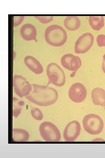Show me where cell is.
<instances>
[{
  "instance_id": "cell-20",
  "label": "cell",
  "mask_w": 105,
  "mask_h": 158,
  "mask_svg": "<svg viewBox=\"0 0 105 158\" xmlns=\"http://www.w3.org/2000/svg\"><path fill=\"white\" fill-rule=\"evenodd\" d=\"M97 42L99 47H105V35L103 34L98 35L97 38Z\"/></svg>"
},
{
  "instance_id": "cell-18",
  "label": "cell",
  "mask_w": 105,
  "mask_h": 158,
  "mask_svg": "<svg viewBox=\"0 0 105 158\" xmlns=\"http://www.w3.org/2000/svg\"><path fill=\"white\" fill-rule=\"evenodd\" d=\"M32 117L35 119L38 120H42L43 115L41 111L37 108H33L31 111Z\"/></svg>"
},
{
  "instance_id": "cell-1",
  "label": "cell",
  "mask_w": 105,
  "mask_h": 158,
  "mask_svg": "<svg viewBox=\"0 0 105 158\" xmlns=\"http://www.w3.org/2000/svg\"><path fill=\"white\" fill-rule=\"evenodd\" d=\"M33 89L25 98L30 102L39 106H47L54 104L58 97L56 90L45 85L32 84Z\"/></svg>"
},
{
  "instance_id": "cell-21",
  "label": "cell",
  "mask_w": 105,
  "mask_h": 158,
  "mask_svg": "<svg viewBox=\"0 0 105 158\" xmlns=\"http://www.w3.org/2000/svg\"><path fill=\"white\" fill-rule=\"evenodd\" d=\"M24 16H14L13 18V26L15 27L19 25L24 19Z\"/></svg>"
},
{
  "instance_id": "cell-11",
  "label": "cell",
  "mask_w": 105,
  "mask_h": 158,
  "mask_svg": "<svg viewBox=\"0 0 105 158\" xmlns=\"http://www.w3.org/2000/svg\"><path fill=\"white\" fill-rule=\"evenodd\" d=\"M20 33L22 37L25 40H34L37 41L36 29L31 24L27 23L22 26L20 29Z\"/></svg>"
},
{
  "instance_id": "cell-14",
  "label": "cell",
  "mask_w": 105,
  "mask_h": 158,
  "mask_svg": "<svg viewBox=\"0 0 105 158\" xmlns=\"http://www.w3.org/2000/svg\"><path fill=\"white\" fill-rule=\"evenodd\" d=\"M64 24L67 29L71 31H74L79 28L81 22L78 17L69 16H67L64 19Z\"/></svg>"
},
{
  "instance_id": "cell-6",
  "label": "cell",
  "mask_w": 105,
  "mask_h": 158,
  "mask_svg": "<svg viewBox=\"0 0 105 158\" xmlns=\"http://www.w3.org/2000/svg\"><path fill=\"white\" fill-rule=\"evenodd\" d=\"M13 86L15 94L21 98L28 95L32 90V87L26 78L20 75H15Z\"/></svg>"
},
{
  "instance_id": "cell-8",
  "label": "cell",
  "mask_w": 105,
  "mask_h": 158,
  "mask_svg": "<svg viewBox=\"0 0 105 158\" xmlns=\"http://www.w3.org/2000/svg\"><path fill=\"white\" fill-rule=\"evenodd\" d=\"M87 95V90L85 86L82 84L78 82L72 85L68 91L69 98L76 103L83 102L86 98Z\"/></svg>"
},
{
  "instance_id": "cell-2",
  "label": "cell",
  "mask_w": 105,
  "mask_h": 158,
  "mask_svg": "<svg viewBox=\"0 0 105 158\" xmlns=\"http://www.w3.org/2000/svg\"><path fill=\"white\" fill-rule=\"evenodd\" d=\"M46 42L55 47H60L66 42L67 35L66 31L61 26L54 24L48 26L45 32Z\"/></svg>"
},
{
  "instance_id": "cell-9",
  "label": "cell",
  "mask_w": 105,
  "mask_h": 158,
  "mask_svg": "<svg viewBox=\"0 0 105 158\" xmlns=\"http://www.w3.org/2000/svg\"><path fill=\"white\" fill-rule=\"evenodd\" d=\"M61 63L64 67L75 73L81 65V61L78 56L69 53L62 57Z\"/></svg>"
},
{
  "instance_id": "cell-10",
  "label": "cell",
  "mask_w": 105,
  "mask_h": 158,
  "mask_svg": "<svg viewBox=\"0 0 105 158\" xmlns=\"http://www.w3.org/2000/svg\"><path fill=\"white\" fill-rule=\"evenodd\" d=\"M81 126L79 122L73 121L66 126L63 133V137L65 141H74L80 135Z\"/></svg>"
},
{
  "instance_id": "cell-5",
  "label": "cell",
  "mask_w": 105,
  "mask_h": 158,
  "mask_svg": "<svg viewBox=\"0 0 105 158\" xmlns=\"http://www.w3.org/2000/svg\"><path fill=\"white\" fill-rule=\"evenodd\" d=\"M39 132L42 138L46 141H59L61 138L57 128L52 123L45 121L39 126Z\"/></svg>"
},
{
  "instance_id": "cell-13",
  "label": "cell",
  "mask_w": 105,
  "mask_h": 158,
  "mask_svg": "<svg viewBox=\"0 0 105 158\" xmlns=\"http://www.w3.org/2000/svg\"><path fill=\"white\" fill-rule=\"evenodd\" d=\"M91 97L93 104L105 107V91L103 89L97 87L91 92Z\"/></svg>"
},
{
  "instance_id": "cell-19",
  "label": "cell",
  "mask_w": 105,
  "mask_h": 158,
  "mask_svg": "<svg viewBox=\"0 0 105 158\" xmlns=\"http://www.w3.org/2000/svg\"><path fill=\"white\" fill-rule=\"evenodd\" d=\"M34 17L43 24L48 23L53 19L52 16H35Z\"/></svg>"
},
{
  "instance_id": "cell-22",
  "label": "cell",
  "mask_w": 105,
  "mask_h": 158,
  "mask_svg": "<svg viewBox=\"0 0 105 158\" xmlns=\"http://www.w3.org/2000/svg\"><path fill=\"white\" fill-rule=\"evenodd\" d=\"M102 67L103 71L105 73V54L103 56Z\"/></svg>"
},
{
  "instance_id": "cell-17",
  "label": "cell",
  "mask_w": 105,
  "mask_h": 158,
  "mask_svg": "<svg viewBox=\"0 0 105 158\" xmlns=\"http://www.w3.org/2000/svg\"><path fill=\"white\" fill-rule=\"evenodd\" d=\"M24 102L19 100L15 97H13V116L17 118L20 113L22 106L24 105Z\"/></svg>"
},
{
  "instance_id": "cell-15",
  "label": "cell",
  "mask_w": 105,
  "mask_h": 158,
  "mask_svg": "<svg viewBox=\"0 0 105 158\" xmlns=\"http://www.w3.org/2000/svg\"><path fill=\"white\" fill-rule=\"evenodd\" d=\"M29 138L28 133L26 130L18 128L13 130V139L16 141H27Z\"/></svg>"
},
{
  "instance_id": "cell-16",
  "label": "cell",
  "mask_w": 105,
  "mask_h": 158,
  "mask_svg": "<svg viewBox=\"0 0 105 158\" xmlns=\"http://www.w3.org/2000/svg\"><path fill=\"white\" fill-rule=\"evenodd\" d=\"M89 22L91 27L94 30H100L104 25L103 16H90Z\"/></svg>"
},
{
  "instance_id": "cell-12",
  "label": "cell",
  "mask_w": 105,
  "mask_h": 158,
  "mask_svg": "<svg viewBox=\"0 0 105 158\" xmlns=\"http://www.w3.org/2000/svg\"><path fill=\"white\" fill-rule=\"evenodd\" d=\"M25 65L32 72L36 74L41 73L43 71V67L40 63L34 57L27 56L24 59Z\"/></svg>"
},
{
  "instance_id": "cell-3",
  "label": "cell",
  "mask_w": 105,
  "mask_h": 158,
  "mask_svg": "<svg viewBox=\"0 0 105 158\" xmlns=\"http://www.w3.org/2000/svg\"><path fill=\"white\" fill-rule=\"evenodd\" d=\"M83 124L85 130L93 135L101 133L104 127L102 119L94 114H89L85 116L83 119Z\"/></svg>"
},
{
  "instance_id": "cell-7",
  "label": "cell",
  "mask_w": 105,
  "mask_h": 158,
  "mask_svg": "<svg viewBox=\"0 0 105 158\" xmlns=\"http://www.w3.org/2000/svg\"><path fill=\"white\" fill-rule=\"evenodd\" d=\"M94 42V36L90 32L82 34L78 39L74 46V51L77 54L84 53L92 47Z\"/></svg>"
},
{
  "instance_id": "cell-4",
  "label": "cell",
  "mask_w": 105,
  "mask_h": 158,
  "mask_svg": "<svg viewBox=\"0 0 105 158\" xmlns=\"http://www.w3.org/2000/svg\"><path fill=\"white\" fill-rule=\"evenodd\" d=\"M46 73L49 82L53 85L61 87L64 84L66 78L64 71L57 63H51L48 64Z\"/></svg>"
}]
</instances>
